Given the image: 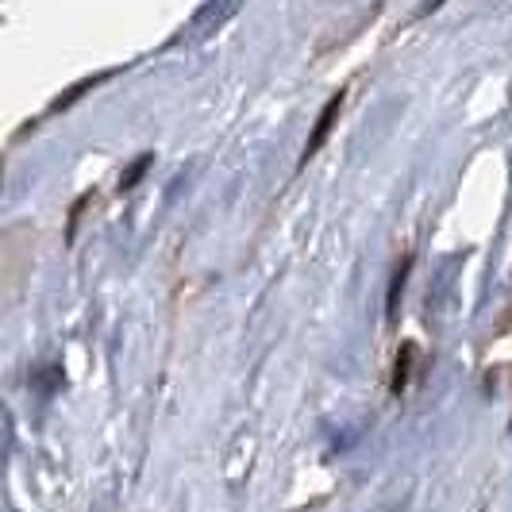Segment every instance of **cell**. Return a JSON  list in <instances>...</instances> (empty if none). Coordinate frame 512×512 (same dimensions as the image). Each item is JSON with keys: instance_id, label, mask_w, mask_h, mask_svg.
<instances>
[{"instance_id": "1", "label": "cell", "mask_w": 512, "mask_h": 512, "mask_svg": "<svg viewBox=\"0 0 512 512\" xmlns=\"http://www.w3.org/2000/svg\"><path fill=\"white\" fill-rule=\"evenodd\" d=\"M343 93H332L328 97V104L320 108V116H316V128H312V135H308V143H305V154H301V166H305L312 154L320 151L324 143H328V135H332V128H335V120H339V112H343Z\"/></svg>"}, {"instance_id": "2", "label": "cell", "mask_w": 512, "mask_h": 512, "mask_svg": "<svg viewBox=\"0 0 512 512\" xmlns=\"http://www.w3.org/2000/svg\"><path fill=\"white\" fill-rule=\"evenodd\" d=\"M409 274H412V255H405L401 262H397L393 282H389V293H385V320H389V324H393V320H397V312H401V293H405Z\"/></svg>"}, {"instance_id": "3", "label": "cell", "mask_w": 512, "mask_h": 512, "mask_svg": "<svg viewBox=\"0 0 512 512\" xmlns=\"http://www.w3.org/2000/svg\"><path fill=\"white\" fill-rule=\"evenodd\" d=\"M412 362H416V343H401L397 362H393V382H389V393H393V397L405 393V385H409V378H412Z\"/></svg>"}, {"instance_id": "4", "label": "cell", "mask_w": 512, "mask_h": 512, "mask_svg": "<svg viewBox=\"0 0 512 512\" xmlns=\"http://www.w3.org/2000/svg\"><path fill=\"white\" fill-rule=\"evenodd\" d=\"M151 162H154V154H139V158L131 162L128 170L120 174V185H116V189H120V193H131V189H135V185L143 181V174L151 170Z\"/></svg>"}, {"instance_id": "5", "label": "cell", "mask_w": 512, "mask_h": 512, "mask_svg": "<svg viewBox=\"0 0 512 512\" xmlns=\"http://www.w3.org/2000/svg\"><path fill=\"white\" fill-rule=\"evenodd\" d=\"M104 77H108V74L85 77V81H81V85H74V89H70V93H66V97H58V101L51 104V112H62V108H70V104H74L77 97H85V89H93V85H101Z\"/></svg>"}]
</instances>
